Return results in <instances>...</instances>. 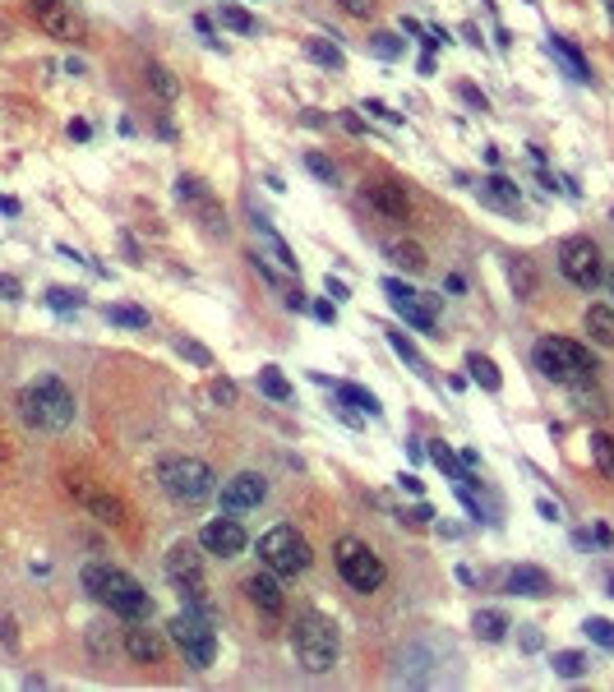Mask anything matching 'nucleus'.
Returning a JSON list of instances; mask_svg holds the SVG:
<instances>
[{
	"label": "nucleus",
	"instance_id": "obj_1",
	"mask_svg": "<svg viewBox=\"0 0 614 692\" xmlns=\"http://www.w3.org/2000/svg\"><path fill=\"white\" fill-rule=\"evenodd\" d=\"M84 591L97 600V605H107L111 614H121L125 623H144L148 609H153V600H148L144 586L134 582L130 573H121V568H111V563H88L84 568Z\"/></svg>",
	"mask_w": 614,
	"mask_h": 692
},
{
	"label": "nucleus",
	"instance_id": "obj_2",
	"mask_svg": "<svg viewBox=\"0 0 614 692\" xmlns=\"http://www.w3.org/2000/svg\"><path fill=\"white\" fill-rule=\"evenodd\" d=\"M19 416L33 430H70L74 425V393L56 374H42L19 393Z\"/></svg>",
	"mask_w": 614,
	"mask_h": 692
},
{
	"label": "nucleus",
	"instance_id": "obj_3",
	"mask_svg": "<svg viewBox=\"0 0 614 692\" xmlns=\"http://www.w3.org/2000/svg\"><path fill=\"white\" fill-rule=\"evenodd\" d=\"M536 370L554 383H568V388H587L596 379V356H591L582 342H568V337H541L536 342Z\"/></svg>",
	"mask_w": 614,
	"mask_h": 692
},
{
	"label": "nucleus",
	"instance_id": "obj_4",
	"mask_svg": "<svg viewBox=\"0 0 614 692\" xmlns=\"http://www.w3.org/2000/svg\"><path fill=\"white\" fill-rule=\"evenodd\" d=\"M291 651H296V665H301L305 674H328V669L338 665L342 637H338V628H333V619L305 614V619H296V628H291Z\"/></svg>",
	"mask_w": 614,
	"mask_h": 692
},
{
	"label": "nucleus",
	"instance_id": "obj_5",
	"mask_svg": "<svg viewBox=\"0 0 614 692\" xmlns=\"http://www.w3.org/2000/svg\"><path fill=\"white\" fill-rule=\"evenodd\" d=\"M167 633H171V642H176V651L185 656V665L208 669L217 660V633H213V623H208L204 609L185 605L181 614L167 623Z\"/></svg>",
	"mask_w": 614,
	"mask_h": 692
},
{
	"label": "nucleus",
	"instance_id": "obj_6",
	"mask_svg": "<svg viewBox=\"0 0 614 692\" xmlns=\"http://www.w3.org/2000/svg\"><path fill=\"white\" fill-rule=\"evenodd\" d=\"M333 559H338L342 582H347L351 591H361V596H370V591H379V586L388 582L384 559H379V554H374L365 540H356V536H342L338 545H333Z\"/></svg>",
	"mask_w": 614,
	"mask_h": 692
},
{
	"label": "nucleus",
	"instance_id": "obj_7",
	"mask_svg": "<svg viewBox=\"0 0 614 692\" xmlns=\"http://www.w3.org/2000/svg\"><path fill=\"white\" fill-rule=\"evenodd\" d=\"M157 485L176 503H204L213 494V466L199 457H167L157 466Z\"/></svg>",
	"mask_w": 614,
	"mask_h": 692
},
{
	"label": "nucleus",
	"instance_id": "obj_8",
	"mask_svg": "<svg viewBox=\"0 0 614 692\" xmlns=\"http://www.w3.org/2000/svg\"><path fill=\"white\" fill-rule=\"evenodd\" d=\"M259 559H264V568H273L277 577H296L310 568V540L296 531V526H273V531H264L259 536Z\"/></svg>",
	"mask_w": 614,
	"mask_h": 692
},
{
	"label": "nucleus",
	"instance_id": "obj_9",
	"mask_svg": "<svg viewBox=\"0 0 614 692\" xmlns=\"http://www.w3.org/2000/svg\"><path fill=\"white\" fill-rule=\"evenodd\" d=\"M559 273H564L578 291H596V287H601V277H605L601 250H596L587 236L564 240V245H559Z\"/></svg>",
	"mask_w": 614,
	"mask_h": 692
},
{
	"label": "nucleus",
	"instance_id": "obj_10",
	"mask_svg": "<svg viewBox=\"0 0 614 692\" xmlns=\"http://www.w3.org/2000/svg\"><path fill=\"white\" fill-rule=\"evenodd\" d=\"M167 577L176 582V591H181V596L190 600V609H204V614H213L204 568H199V554H194L190 545H176V549L167 554Z\"/></svg>",
	"mask_w": 614,
	"mask_h": 692
},
{
	"label": "nucleus",
	"instance_id": "obj_11",
	"mask_svg": "<svg viewBox=\"0 0 614 692\" xmlns=\"http://www.w3.org/2000/svg\"><path fill=\"white\" fill-rule=\"evenodd\" d=\"M28 10H33L37 28L47 37H61V42H84L88 37V24L74 0H28Z\"/></svg>",
	"mask_w": 614,
	"mask_h": 692
},
{
	"label": "nucleus",
	"instance_id": "obj_12",
	"mask_svg": "<svg viewBox=\"0 0 614 692\" xmlns=\"http://www.w3.org/2000/svg\"><path fill=\"white\" fill-rule=\"evenodd\" d=\"M264 499H268V480L259 476V471H236V476L222 485V494H217V503H222L227 513H250V508H259Z\"/></svg>",
	"mask_w": 614,
	"mask_h": 692
},
{
	"label": "nucleus",
	"instance_id": "obj_13",
	"mask_svg": "<svg viewBox=\"0 0 614 692\" xmlns=\"http://www.w3.org/2000/svg\"><path fill=\"white\" fill-rule=\"evenodd\" d=\"M199 545H204L208 554H217V559H241L250 536H245V526L236 522V517H217V522H208L204 531H199Z\"/></svg>",
	"mask_w": 614,
	"mask_h": 692
},
{
	"label": "nucleus",
	"instance_id": "obj_14",
	"mask_svg": "<svg viewBox=\"0 0 614 692\" xmlns=\"http://www.w3.org/2000/svg\"><path fill=\"white\" fill-rule=\"evenodd\" d=\"M388 300H393V310L402 314V319L411 323V328H421V333H430L434 328V296H421V291H411L407 282H384Z\"/></svg>",
	"mask_w": 614,
	"mask_h": 692
},
{
	"label": "nucleus",
	"instance_id": "obj_15",
	"mask_svg": "<svg viewBox=\"0 0 614 692\" xmlns=\"http://www.w3.org/2000/svg\"><path fill=\"white\" fill-rule=\"evenodd\" d=\"M176 190H181V199H185V203H194V213L204 217V227L213 231V236H227V217H222V208L213 203V194L204 190V180L181 176V180H176Z\"/></svg>",
	"mask_w": 614,
	"mask_h": 692
},
{
	"label": "nucleus",
	"instance_id": "obj_16",
	"mask_svg": "<svg viewBox=\"0 0 614 692\" xmlns=\"http://www.w3.org/2000/svg\"><path fill=\"white\" fill-rule=\"evenodd\" d=\"M476 194H481L485 208H494V213H504V217H518L522 213V194L518 185L508 176H485L481 185H476Z\"/></svg>",
	"mask_w": 614,
	"mask_h": 692
},
{
	"label": "nucleus",
	"instance_id": "obj_17",
	"mask_svg": "<svg viewBox=\"0 0 614 692\" xmlns=\"http://www.w3.org/2000/svg\"><path fill=\"white\" fill-rule=\"evenodd\" d=\"M125 651H130L139 665H157V660L167 656V642H162V633L157 628H125Z\"/></svg>",
	"mask_w": 614,
	"mask_h": 692
},
{
	"label": "nucleus",
	"instance_id": "obj_18",
	"mask_svg": "<svg viewBox=\"0 0 614 692\" xmlns=\"http://www.w3.org/2000/svg\"><path fill=\"white\" fill-rule=\"evenodd\" d=\"M245 596L254 600V605L264 609V614H282V586H277V573L273 568H264V573H254V577H245Z\"/></svg>",
	"mask_w": 614,
	"mask_h": 692
},
{
	"label": "nucleus",
	"instance_id": "obj_19",
	"mask_svg": "<svg viewBox=\"0 0 614 692\" xmlns=\"http://www.w3.org/2000/svg\"><path fill=\"white\" fill-rule=\"evenodd\" d=\"M365 199H370L384 217H393V222H407L411 203H407V194H402L398 185H388V180H370V185H365Z\"/></svg>",
	"mask_w": 614,
	"mask_h": 692
},
{
	"label": "nucleus",
	"instance_id": "obj_20",
	"mask_svg": "<svg viewBox=\"0 0 614 692\" xmlns=\"http://www.w3.org/2000/svg\"><path fill=\"white\" fill-rule=\"evenodd\" d=\"M508 591H513V596H527V600H541V596H550L554 586H550V573H545V568L518 563V568L508 573Z\"/></svg>",
	"mask_w": 614,
	"mask_h": 692
},
{
	"label": "nucleus",
	"instance_id": "obj_21",
	"mask_svg": "<svg viewBox=\"0 0 614 692\" xmlns=\"http://www.w3.org/2000/svg\"><path fill=\"white\" fill-rule=\"evenodd\" d=\"M582 328L591 333V342L614 346V310L610 305H591V310L582 314Z\"/></svg>",
	"mask_w": 614,
	"mask_h": 692
},
{
	"label": "nucleus",
	"instance_id": "obj_22",
	"mask_svg": "<svg viewBox=\"0 0 614 692\" xmlns=\"http://www.w3.org/2000/svg\"><path fill=\"white\" fill-rule=\"evenodd\" d=\"M550 51H554V56H559V60H564V65H568V74H573L578 84H591V65H587V60H582V51L573 47L568 37H550Z\"/></svg>",
	"mask_w": 614,
	"mask_h": 692
},
{
	"label": "nucleus",
	"instance_id": "obj_23",
	"mask_svg": "<svg viewBox=\"0 0 614 692\" xmlns=\"http://www.w3.org/2000/svg\"><path fill=\"white\" fill-rule=\"evenodd\" d=\"M388 259L398 263V268H407V273H425V268H430V259H425V250L416 240H393V245H388Z\"/></svg>",
	"mask_w": 614,
	"mask_h": 692
},
{
	"label": "nucleus",
	"instance_id": "obj_24",
	"mask_svg": "<svg viewBox=\"0 0 614 692\" xmlns=\"http://www.w3.org/2000/svg\"><path fill=\"white\" fill-rule=\"evenodd\" d=\"M471 633L481 637V642H504L508 637V614H499V609H481V614L471 619Z\"/></svg>",
	"mask_w": 614,
	"mask_h": 692
},
{
	"label": "nucleus",
	"instance_id": "obj_25",
	"mask_svg": "<svg viewBox=\"0 0 614 692\" xmlns=\"http://www.w3.org/2000/svg\"><path fill=\"white\" fill-rule=\"evenodd\" d=\"M74 494H79V499L88 503V508H93L97 517H102V522H125V503L121 499H107V494H93V490H84V485H70Z\"/></svg>",
	"mask_w": 614,
	"mask_h": 692
},
{
	"label": "nucleus",
	"instance_id": "obj_26",
	"mask_svg": "<svg viewBox=\"0 0 614 692\" xmlns=\"http://www.w3.org/2000/svg\"><path fill=\"white\" fill-rule=\"evenodd\" d=\"M430 457H434V466H439V471H448V476L458 480V485H476V480H471L467 471H462L467 462H458V457H453V448H448L444 439H434V443H430Z\"/></svg>",
	"mask_w": 614,
	"mask_h": 692
},
{
	"label": "nucleus",
	"instance_id": "obj_27",
	"mask_svg": "<svg viewBox=\"0 0 614 692\" xmlns=\"http://www.w3.org/2000/svg\"><path fill=\"white\" fill-rule=\"evenodd\" d=\"M508 282H513L518 300H531V296H536V268H531L527 259H513V263H508Z\"/></svg>",
	"mask_w": 614,
	"mask_h": 692
},
{
	"label": "nucleus",
	"instance_id": "obj_28",
	"mask_svg": "<svg viewBox=\"0 0 614 692\" xmlns=\"http://www.w3.org/2000/svg\"><path fill=\"white\" fill-rule=\"evenodd\" d=\"M467 370H471V379L481 383L485 393H499V383H504V379H499V370H494L490 356H476V351H471V356H467Z\"/></svg>",
	"mask_w": 614,
	"mask_h": 692
},
{
	"label": "nucleus",
	"instance_id": "obj_29",
	"mask_svg": "<svg viewBox=\"0 0 614 692\" xmlns=\"http://www.w3.org/2000/svg\"><path fill=\"white\" fill-rule=\"evenodd\" d=\"M305 51H310L319 65H328V70H347V56H342L333 42H324V37H305Z\"/></svg>",
	"mask_w": 614,
	"mask_h": 692
},
{
	"label": "nucleus",
	"instance_id": "obj_30",
	"mask_svg": "<svg viewBox=\"0 0 614 692\" xmlns=\"http://www.w3.org/2000/svg\"><path fill=\"white\" fill-rule=\"evenodd\" d=\"M591 457L605 480H614V434H591Z\"/></svg>",
	"mask_w": 614,
	"mask_h": 692
},
{
	"label": "nucleus",
	"instance_id": "obj_31",
	"mask_svg": "<svg viewBox=\"0 0 614 692\" xmlns=\"http://www.w3.org/2000/svg\"><path fill=\"white\" fill-rule=\"evenodd\" d=\"M550 665L559 679H582V674H587V656H582V651H554Z\"/></svg>",
	"mask_w": 614,
	"mask_h": 692
},
{
	"label": "nucleus",
	"instance_id": "obj_32",
	"mask_svg": "<svg viewBox=\"0 0 614 692\" xmlns=\"http://www.w3.org/2000/svg\"><path fill=\"white\" fill-rule=\"evenodd\" d=\"M338 397L347 406H356L361 416H379V402H374V393H365V388H356V383H338Z\"/></svg>",
	"mask_w": 614,
	"mask_h": 692
},
{
	"label": "nucleus",
	"instance_id": "obj_33",
	"mask_svg": "<svg viewBox=\"0 0 614 692\" xmlns=\"http://www.w3.org/2000/svg\"><path fill=\"white\" fill-rule=\"evenodd\" d=\"M148 84H153V93L162 97V102H176V93H181V84H176V79H171V70L167 65H148Z\"/></svg>",
	"mask_w": 614,
	"mask_h": 692
},
{
	"label": "nucleus",
	"instance_id": "obj_34",
	"mask_svg": "<svg viewBox=\"0 0 614 692\" xmlns=\"http://www.w3.org/2000/svg\"><path fill=\"white\" fill-rule=\"evenodd\" d=\"M259 388H264L273 402H291V383L282 379V370H273V365H264V370H259Z\"/></svg>",
	"mask_w": 614,
	"mask_h": 692
},
{
	"label": "nucleus",
	"instance_id": "obj_35",
	"mask_svg": "<svg viewBox=\"0 0 614 692\" xmlns=\"http://www.w3.org/2000/svg\"><path fill=\"white\" fill-rule=\"evenodd\" d=\"M217 19H222V28H231V33H241V37L254 33V19L241 10V5H222V10H217Z\"/></svg>",
	"mask_w": 614,
	"mask_h": 692
},
{
	"label": "nucleus",
	"instance_id": "obj_36",
	"mask_svg": "<svg viewBox=\"0 0 614 692\" xmlns=\"http://www.w3.org/2000/svg\"><path fill=\"white\" fill-rule=\"evenodd\" d=\"M107 319L121 323V328H148V314L134 310V305H107Z\"/></svg>",
	"mask_w": 614,
	"mask_h": 692
},
{
	"label": "nucleus",
	"instance_id": "obj_37",
	"mask_svg": "<svg viewBox=\"0 0 614 692\" xmlns=\"http://www.w3.org/2000/svg\"><path fill=\"white\" fill-rule=\"evenodd\" d=\"M582 633H587L596 646L614 651V623H610V619H587V623H582Z\"/></svg>",
	"mask_w": 614,
	"mask_h": 692
},
{
	"label": "nucleus",
	"instance_id": "obj_38",
	"mask_svg": "<svg viewBox=\"0 0 614 692\" xmlns=\"http://www.w3.org/2000/svg\"><path fill=\"white\" fill-rule=\"evenodd\" d=\"M47 305L51 310H79V305H84V296H79V291H70V287H51L47 291Z\"/></svg>",
	"mask_w": 614,
	"mask_h": 692
},
{
	"label": "nucleus",
	"instance_id": "obj_39",
	"mask_svg": "<svg viewBox=\"0 0 614 692\" xmlns=\"http://www.w3.org/2000/svg\"><path fill=\"white\" fill-rule=\"evenodd\" d=\"M305 167H310L314 176L324 180V185H338V167H333V162H328L324 153H305Z\"/></svg>",
	"mask_w": 614,
	"mask_h": 692
},
{
	"label": "nucleus",
	"instance_id": "obj_40",
	"mask_svg": "<svg viewBox=\"0 0 614 692\" xmlns=\"http://www.w3.org/2000/svg\"><path fill=\"white\" fill-rule=\"evenodd\" d=\"M370 51H374V56H384V60H398L402 42L393 33H370Z\"/></svg>",
	"mask_w": 614,
	"mask_h": 692
},
{
	"label": "nucleus",
	"instance_id": "obj_41",
	"mask_svg": "<svg viewBox=\"0 0 614 692\" xmlns=\"http://www.w3.org/2000/svg\"><path fill=\"white\" fill-rule=\"evenodd\" d=\"M388 337H393V346H398V356H407V360H411V365H416V370H425V360H421V356H416V346H411V342H407V337H402V333H388Z\"/></svg>",
	"mask_w": 614,
	"mask_h": 692
},
{
	"label": "nucleus",
	"instance_id": "obj_42",
	"mask_svg": "<svg viewBox=\"0 0 614 692\" xmlns=\"http://www.w3.org/2000/svg\"><path fill=\"white\" fill-rule=\"evenodd\" d=\"M176 351H181V356H190V360H199V365H208V351H204V346H194V342H176Z\"/></svg>",
	"mask_w": 614,
	"mask_h": 692
},
{
	"label": "nucleus",
	"instance_id": "obj_43",
	"mask_svg": "<svg viewBox=\"0 0 614 692\" xmlns=\"http://www.w3.org/2000/svg\"><path fill=\"white\" fill-rule=\"evenodd\" d=\"M347 14H374V0H342Z\"/></svg>",
	"mask_w": 614,
	"mask_h": 692
},
{
	"label": "nucleus",
	"instance_id": "obj_44",
	"mask_svg": "<svg viewBox=\"0 0 614 692\" xmlns=\"http://www.w3.org/2000/svg\"><path fill=\"white\" fill-rule=\"evenodd\" d=\"M365 111H374V116H379V120H388V125H398V116H393V111H388L384 102H365Z\"/></svg>",
	"mask_w": 614,
	"mask_h": 692
},
{
	"label": "nucleus",
	"instance_id": "obj_45",
	"mask_svg": "<svg viewBox=\"0 0 614 692\" xmlns=\"http://www.w3.org/2000/svg\"><path fill=\"white\" fill-rule=\"evenodd\" d=\"M213 397H217V402H236V388H231V383H213Z\"/></svg>",
	"mask_w": 614,
	"mask_h": 692
},
{
	"label": "nucleus",
	"instance_id": "obj_46",
	"mask_svg": "<svg viewBox=\"0 0 614 692\" xmlns=\"http://www.w3.org/2000/svg\"><path fill=\"white\" fill-rule=\"evenodd\" d=\"M462 97H467V102H471V107H476V111H485V97L476 93V88H471V84H462Z\"/></svg>",
	"mask_w": 614,
	"mask_h": 692
},
{
	"label": "nucleus",
	"instance_id": "obj_47",
	"mask_svg": "<svg viewBox=\"0 0 614 692\" xmlns=\"http://www.w3.org/2000/svg\"><path fill=\"white\" fill-rule=\"evenodd\" d=\"M0 291H5V300H19V277H5V282H0Z\"/></svg>",
	"mask_w": 614,
	"mask_h": 692
},
{
	"label": "nucleus",
	"instance_id": "obj_48",
	"mask_svg": "<svg viewBox=\"0 0 614 692\" xmlns=\"http://www.w3.org/2000/svg\"><path fill=\"white\" fill-rule=\"evenodd\" d=\"M398 485H402L407 494H421V480H416V476H398Z\"/></svg>",
	"mask_w": 614,
	"mask_h": 692
},
{
	"label": "nucleus",
	"instance_id": "obj_49",
	"mask_svg": "<svg viewBox=\"0 0 614 692\" xmlns=\"http://www.w3.org/2000/svg\"><path fill=\"white\" fill-rule=\"evenodd\" d=\"M522 646H527V651H536V646H541V633H536V628H527V633H522Z\"/></svg>",
	"mask_w": 614,
	"mask_h": 692
},
{
	"label": "nucleus",
	"instance_id": "obj_50",
	"mask_svg": "<svg viewBox=\"0 0 614 692\" xmlns=\"http://www.w3.org/2000/svg\"><path fill=\"white\" fill-rule=\"evenodd\" d=\"M605 14H610V24H614V0H605Z\"/></svg>",
	"mask_w": 614,
	"mask_h": 692
},
{
	"label": "nucleus",
	"instance_id": "obj_51",
	"mask_svg": "<svg viewBox=\"0 0 614 692\" xmlns=\"http://www.w3.org/2000/svg\"><path fill=\"white\" fill-rule=\"evenodd\" d=\"M605 282H610V296H614V273H610V277H605Z\"/></svg>",
	"mask_w": 614,
	"mask_h": 692
},
{
	"label": "nucleus",
	"instance_id": "obj_52",
	"mask_svg": "<svg viewBox=\"0 0 614 692\" xmlns=\"http://www.w3.org/2000/svg\"><path fill=\"white\" fill-rule=\"evenodd\" d=\"M610 596H614V577H610Z\"/></svg>",
	"mask_w": 614,
	"mask_h": 692
}]
</instances>
